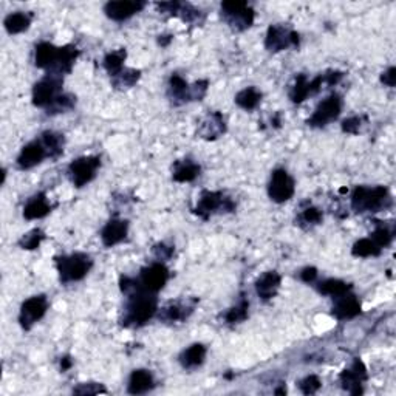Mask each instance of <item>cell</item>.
<instances>
[{
	"instance_id": "1",
	"label": "cell",
	"mask_w": 396,
	"mask_h": 396,
	"mask_svg": "<svg viewBox=\"0 0 396 396\" xmlns=\"http://www.w3.org/2000/svg\"><path fill=\"white\" fill-rule=\"evenodd\" d=\"M171 271L162 261H153V264L144 266L139 271L138 277L130 275H121L119 277V288L124 296L133 291H144L151 294H158L166 287Z\"/></svg>"
},
{
	"instance_id": "2",
	"label": "cell",
	"mask_w": 396,
	"mask_h": 396,
	"mask_svg": "<svg viewBox=\"0 0 396 396\" xmlns=\"http://www.w3.org/2000/svg\"><path fill=\"white\" fill-rule=\"evenodd\" d=\"M158 313L157 294L133 291L125 296V305L119 322L125 328H139L148 321L153 319Z\"/></svg>"
},
{
	"instance_id": "3",
	"label": "cell",
	"mask_w": 396,
	"mask_h": 396,
	"mask_svg": "<svg viewBox=\"0 0 396 396\" xmlns=\"http://www.w3.org/2000/svg\"><path fill=\"white\" fill-rule=\"evenodd\" d=\"M351 209L358 214H374L392 206L390 190L386 186H358L351 192Z\"/></svg>"
},
{
	"instance_id": "4",
	"label": "cell",
	"mask_w": 396,
	"mask_h": 396,
	"mask_svg": "<svg viewBox=\"0 0 396 396\" xmlns=\"http://www.w3.org/2000/svg\"><path fill=\"white\" fill-rule=\"evenodd\" d=\"M209 81L198 79L194 84H189L185 77L178 73H172L167 82V99L174 107H180L189 102H197L208 95Z\"/></svg>"
},
{
	"instance_id": "5",
	"label": "cell",
	"mask_w": 396,
	"mask_h": 396,
	"mask_svg": "<svg viewBox=\"0 0 396 396\" xmlns=\"http://www.w3.org/2000/svg\"><path fill=\"white\" fill-rule=\"evenodd\" d=\"M56 270L62 285H70L86 279L93 268V257L87 252H72L67 256L54 257Z\"/></svg>"
},
{
	"instance_id": "6",
	"label": "cell",
	"mask_w": 396,
	"mask_h": 396,
	"mask_svg": "<svg viewBox=\"0 0 396 396\" xmlns=\"http://www.w3.org/2000/svg\"><path fill=\"white\" fill-rule=\"evenodd\" d=\"M236 209L237 203L232 200V197L223 192V190L204 189L200 192L192 212L198 218H201L203 222H208L214 215L231 214Z\"/></svg>"
},
{
	"instance_id": "7",
	"label": "cell",
	"mask_w": 396,
	"mask_h": 396,
	"mask_svg": "<svg viewBox=\"0 0 396 396\" xmlns=\"http://www.w3.org/2000/svg\"><path fill=\"white\" fill-rule=\"evenodd\" d=\"M220 16L223 22L228 25L232 31L243 33L254 25L256 20V11L245 0H224L220 5Z\"/></svg>"
},
{
	"instance_id": "8",
	"label": "cell",
	"mask_w": 396,
	"mask_h": 396,
	"mask_svg": "<svg viewBox=\"0 0 396 396\" xmlns=\"http://www.w3.org/2000/svg\"><path fill=\"white\" fill-rule=\"evenodd\" d=\"M63 76L47 73L33 87V105L47 110L63 93Z\"/></svg>"
},
{
	"instance_id": "9",
	"label": "cell",
	"mask_w": 396,
	"mask_h": 396,
	"mask_svg": "<svg viewBox=\"0 0 396 396\" xmlns=\"http://www.w3.org/2000/svg\"><path fill=\"white\" fill-rule=\"evenodd\" d=\"M101 169V157L98 155H87V157H79L70 162L67 167V175L73 186L81 189L93 181Z\"/></svg>"
},
{
	"instance_id": "10",
	"label": "cell",
	"mask_w": 396,
	"mask_h": 396,
	"mask_svg": "<svg viewBox=\"0 0 396 396\" xmlns=\"http://www.w3.org/2000/svg\"><path fill=\"white\" fill-rule=\"evenodd\" d=\"M300 45L299 33L282 24L270 25L265 36V48L270 53H280L285 50H296Z\"/></svg>"
},
{
	"instance_id": "11",
	"label": "cell",
	"mask_w": 396,
	"mask_h": 396,
	"mask_svg": "<svg viewBox=\"0 0 396 396\" xmlns=\"http://www.w3.org/2000/svg\"><path fill=\"white\" fill-rule=\"evenodd\" d=\"M342 105L344 102L341 95L331 93L317 104L314 112L311 113V116L305 121L307 125L313 127V129H323V127H327L341 116Z\"/></svg>"
},
{
	"instance_id": "12",
	"label": "cell",
	"mask_w": 396,
	"mask_h": 396,
	"mask_svg": "<svg viewBox=\"0 0 396 396\" xmlns=\"http://www.w3.org/2000/svg\"><path fill=\"white\" fill-rule=\"evenodd\" d=\"M296 194V181L287 169L277 167L274 169L270 176V183H268V197L270 200L282 204L291 200Z\"/></svg>"
},
{
	"instance_id": "13",
	"label": "cell",
	"mask_w": 396,
	"mask_h": 396,
	"mask_svg": "<svg viewBox=\"0 0 396 396\" xmlns=\"http://www.w3.org/2000/svg\"><path fill=\"white\" fill-rule=\"evenodd\" d=\"M50 310V302L45 294H36L28 297L22 302L19 310V325L22 330L30 331L39 321L44 319L47 311Z\"/></svg>"
},
{
	"instance_id": "14",
	"label": "cell",
	"mask_w": 396,
	"mask_h": 396,
	"mask_svg": "<svg viewBox=\"0 0 396 396\" xmlns=\"http://www.w3.org/2000/svg\"><path fill=\"white\" fill-rule=\"evenodd\" d=\"M369 379V373H367L365 364L356 358L353 360L349 369H344L339 374V383L346 393L353 396H359L364 393V384Z\"/></svg>"
},
{
	"instance_id": "15",
	"label": "cell",
	"mask_w": 396,
	"mask_h": 396,
	"mask_svg": "<svg viewBox=\"0 0 396 396\" xmlns=\"http://www.w3.org/2000/svg\"><path fill=\"white\" fill-rule=\"evenodd\" d=\"M47 158H50L47 147L40 138H36L20 148L16 158V167L19 171H30V169L42 165Z\"/></svg>"
},
{
	"instance_id": "16",
	"label": "cell",
	"mask_w": 396,
	"mask_h": 396,
	"mask_svg": "<svg viewBox=\"0 0 396 396\" xmlns=\"http://www.w3.org/2000/svg\"><path fill=\"white\" fill-rule=\"evenodd\" d=\"M197 299H183V300H175L169 302L167 305L158 310V319L162 323H180L183 321H188L190 314L195 311L197 307Z\"/></svg>"
},
{
	"instance_id": "17",
	"label": "cell",
	"mask_w": 396,
	"mask_h": 396,
	"mask_svg": "<svg viewBox=\"0 0 396 396\" xmlns=\"http://www.w3.org/2000/svg\"><path fill=\"white\" fill-rule=\"evenodd\" d=\"M143 0H116L104 5V14L113 22H124L146 8Z\"/></svg>"
},
{
	"instance_id": "18",
	"label": "cell",
	"mask_w": 396,
	"mask_h": 396,
	"mask_svg": "<svg viewBox=\"0 0 396 396\" xmlns=\"http://www.w3.org/2000/svg\"><path fill=\"white\" fill-rule=\"evenodd\" d=\"M226 130H228V124H226V118L222 112L214 110L209 112L206 116H204L200 124H198L197 135L204 141H217L218 138H222Z\"/></svg>"
},
{
	"instance_id": "19",
	"label": "cell",
	"mask_w": 396,
	"mask_h": 396,
	"mask_svg": "<svg viewBox=\"0 0 396 396\" xmlns=\"http://www.w3.org/2000/svg\"><path fill=\"white\" fill-rule=\"evenodd\" d=\"M333 300L335 302L333 308H331V316H333L336 321H351L363 313V303H360L359 297L351 291L339 296Z\"/></svg>"
},
{
	"instance_id": "20",
	"label": "cell",
	"mask_w": 396,
	"mask_h": 396,
	"mask_svg": "<svg viewBox=\"0 0 396 396\" xmlns=\"http://www.w3.org/2000/svg\"><path fill=\"white\" fill-rule=\"evenodd\" d=\"M129 220H124V218L119 217H112L110 220L102 226L101 232H99V237H101L104 247H113L123 243L127 236H129Z\"/></svg>"
},
{
	"instance_id": "21",
	"label": "cell",
	"mask_w": 396,
	"mask_h": 396,
	"mask_svg": "<svg viewBox=\"0 0 396 396\" xmlns=\"http://www.w3.org/2000/svg\"><path fill=\"white\" fill-rule=\"evenodd\" d=\"M282 285V275L277 271H265L260 274L254 288H256V294L260 300L270 302L275 296L279 294V289Z\"/></svg>"
},
{
	"instance_id": "22",
	"label": "cell",
	"mask_w": 396,
	"mask_h": 396,
	"mask_svg": "<svg viewBox=\"0 0 396 396\" xmlns=\"http://www.w3.org/2000/svg\"><path fill=\"white\" fill-rule=\"evenodd\" d=\"M53 211V204L50 203L45 192H38L30 197L24 204L22 215L25 220H40V218L47 217L50 212Z\"/></svg>"
},
{
	"instance_id": "23",
	"label": "cell",
	"mask_w": 396,
	"mask_h": 396,
	"mask_svg": "<svg viewBox=\"0 0 396 396\" xmlns=\"http://www.w3.org/2000/svg\"><path fill=\"white\" fill-rule=\"evenodd\" d=\"M59 48L48 40H42L34 47V66L42 70H47V73L53 72L56 62L59 58Z\"/></svg>"
},
{
	"instance_id": "24",
	"label": "cell",
	"mask_w": 396,
	"mask_h": 396,
	"mask_svg": "<svg viewBox=\"0 0 396 396\" xmlns=\"http://www.w3.org/2000/svg\"><path fill=\"white\" fill-rule=\"evenodd\" d=\"M206 356H208L206 345L201 342H195L180 353L178 363L185 370L194 372L197 369H200V367L204 364Z\"/></svg>"
},
{
	"instance_id": "25",
	"label": "cell",
	"mask_w": 396,
	"mask_h": 396,
	"mask_svg": "<svg viewBox=\"0 0 396 396\" xmlns=\"http://www.w3.org/2000/svg\"><path fill=\"white\" fill-rule=\"evenodd\" d=\"M155 378L151 370L137 369L130 373L127 381V393L129 395H146L155 388Z\"/></svg>"
},
{
	"instance_id": "26",
	"label": "cell",
	"mask_w": 396,
	"mask_h": 396,
	"mask_svg": "<svg viewBox=\"0 0 396 396\" xmlns=\"http://www.w3.org/2000/svg\"><path fill=\"white\" fill-rule=\"evenodd\" d=\"M201 174V166L192 158L176 160L172 166V180L175 183H192Z\"/></svg>"
},
{
	"instance_id": "27",
	"label": "cell",
	"mask_w": 396,
	"mask_h": 396,
	"mask_svg": "<svg viewBox=\"0 0 396 396\" xmlns=\"http://www.w3.org/2000/svg\"><path fill=\"white\" fill-rule=\"evenodd\" d=\"M77 58H79V50H77L76 45L68 44V45L61 47L58 62H56V67H54L53 72H50V73H56V75H61V76L72 73V70L75 67Z\"/></svg>"
},
{
	"instance_id": "28",
	"label": "cell",
	"mask_w": 396,
	"mask_h": 396,
	"mask_svg": "<svg viewBox=\"0 0 396 396\" xmlns=\"http://www.w3.org/2000/svg\"><path fill=\"white\" fill-rule=\"evenodd\" d=\"M33 22V14L25 13V11H16L8 14L3 19V28L5 31L11 34V36H16V34L25 33L28 28L31 26Z\"/></svg>"
},
{
	"instance_id": "29",
	"label": "cell",
	"mask_w": 396,
	"mask_h": 396,
	"mask_svg": "<svg viewBox=\"0 0 396 396\" xmlns=\"http://www.w3.org/2000/svg\"><path fill=\"white\" fill-rule=\"evenodd\" d=\"M247 316H250V300L242 294L236 305H232L222 314V321L224 325L234 327V325L243 323L247 319Z\"/></svg>"
},
{
	"instance_id": "30",
	"label": "cell",
	"mask_w": 396,
	"mask_h": 396,
	"mask_svg": "<svg viewBox=\"0 0 396 396\" xmlns=\"http://www.w3.org/2000/svg\"><path fill=\"white\" fill-rule=\"evenodd\" d=\"M314 288L316 291L322 294V296H328L331 299H336V297L342 296L345 293H349L353 289V287L346 282L341 280V279H323V280H316L314 282Z\"/></svg>"
},
{
	"instance_id": "31",
	"label": "cell",
	"mask_w": 396,
	"mask_h": 396,
	"mask_svg": "<svg viewBox=\"0 0 396 396\" xmlns=\"http://www.w3.org/2000/svg\"><path fill=\"white\" fill-rule=\"evenodd\" d=\"M141 75H143V73H141V70H138V68L124 67L118 75L110 77V84H112V87L118 90V91L130 90L139 82Z\"/></svg>"
},
{
	"instance_id": "32",
	"label": "cell",
	"mask_w": 396,
	"mask_h": 396,
	"mask_svg": "<svg viewBox=\"0 0 396 396\" xmlns=\"http://www.w3.org/2000/svg\"><path fill=\"white\" fill-rule=\"evenodd\" d=\"M39 138L47 147L50 160H58L63 153V148H66V137H63L62 133L54 130H45L40 133Z\"/></svg>"
},
{
	"instance_id": "33",
	"label": "cell",
	"mask_w": 396,
	"mask_h": 396,
	"mask_svg": "<svg viewBox=\"0 0 396 396\" xmlns=\"http://www.w3.org/2000/svg\"><path fill=\"white\" fill-rule=\"evenodd\" d=\"M370 238L376 243L381 250H386V247L390 246L393 243L395 238V223L393 222H374V229L370 234Z\"/></svg>"
},
{
	"instance_id": "34",
	"label": "cell",
	"mask_w": 396,
	"mask_h": 396,
	"mask_svg": "<svg viewBox=\"0 0 396 396\" xmlns=\"http://www.w3.org/2000/svg\"><path fill=\"white\" fill-rule=\"evenodd\" d=\"M261 98H264V93H261L257 87L251 86V87L240 90L238 93L234 96V102L237 104V107H240L242 110L252 112L260 105Z\"/></svg>"
},
{
	"instance_id": "35",
	"label": "cell",
	"mask_w": 396,
	"mask_h": 396,
	"mask_svg": "<svg viewBox=\"0 0 396 396\" xmlns=\"http://www.w3.org/2000/svg\"><path fill=\"white\" fill-rule=\"evenodd\" d=\"M175 17H180L183 22L192 26H201L204 24V19H206V14L201 10H198L192 3L180 2Z\"/></svg>"
},
{
	"instance_id": "36",
	"label": "cell",
	"mask_w": 396,
	"mask_h": 396,
	"mask_svg": "<svg viewBox=\"0 0 396 396\" xmlns=\"http://www.w3.org/2000/svg\"><path fill=\"white\" fill-rule=\"evenodd\" d=\"M125 59H127V50L125 48L113 50V52H109L107 54L104 56L102 67H104L105 72L109 73V76L112 77V76L118 75L124 68Z\"/></svg>"
},
{
	"instance_id": "37",
	"label": "cell",
	"mask_w": 396,
	"mask_h": 396,
	"mask_svg": "<svg viewBox=\"0 0 396 396\" xmlns=\"http://www.w3.org/2000/svg\"><path fill=\"white\" fill-rule=\"evenodd\" d=\"M323 220V212L316 208V206H307L305 209H302L299 214L296 217V224L302 229H311L314 226L321 224Z\"/></svg>"
},
{
	"instance_id": "38",
	"label": "cell",
	"mask_w": 396,
	"mask_h": 396,
	"mask_svg": "<svg viewBox=\"0 0 396 396\" xmlns=\"http://www.w3.org/2000/svg\"><path fill=\"white\" fill-rule=\"evenodd\" d=\"M288 96L289 99H291L293 104H302L303 101H307V99L311 96L310 95V79L307 77V75H303V73L296 75Z\"/></svg>"
},
{
	"instance_id": "39",
	"label": "cell",
	"mask_w": 396,
	"mask_h": 396,
	"mask_svg": "<svg viewBox=\"0 0 396 396\" xmlns=\"http://www.w3.org/2000/svg\"><path fill=\"white\" fill-rule=\"evenodd\" d=\"M383 250L373 242L370 237L359 238L355 245L351 246V256L358 259H369V257H378L381 256Z\"/></svg>"
},
{
	"instance_id": "40",
	"label": "cell",
	"mask_w": 396,
	"mask_h": 396,
	"mask_svg": "<svg viewBox=\"0 0 396 396\" xmlns=\"http://www.w3.org/2000/svg\"><path fill=\"white\" fill-rule=\"evenodd\" d=\"M45 232L40 228H34L31 231H28L26 234H24L19 240V247L24 251H34L42 245V242L45 240Z\"/></svg>"
},
{
	"instance_id": "41",
	"label": "cell",
	"mask_w": 396,
	"mask_h": 396,
	"mask_svg": "<svg viewBox=\"0 0 396 396\" xmlns=\"http://www.w3.org/2000/svg\"><path fill=\"white\" fill-rule=\"evenodd\" d=\"M76 107V96L72 93H62L56 101L45 110L47 115H59L67 113Z\"/></svg>"
},
{
	"instance_id": "42",
	"label": "cell",
	"mask_w": 396,
	"mask_h": 396,
	"mask_svg": "<svg viewBox=\"0 0 396 396\" xmlns=\"http://www.w3.org/2000/svg\"><path fill=\"white\" fill-rule=\"evenodd\" d=\"M369 123V118L365 115H355L345 118L341 124V130L346 135H358V133L363 132L364 125Z\"/></svg>"
},
{
	"instance_id": "43",
	"label": "cell",
	"mask_w": 396,
	"mask_h": 396,
	"mask_svg": "<svg viewBox=\"0 0 396 396\" xmlns=\"http://www.w3.org/2000/svg\"><path fill=\"white\" fill-rule=\"evenodd\" d=\"M297 387H299L300 393L310 396L321 390L322 381L319 376H317V374H308V376L302 378L299 383H297Z\"/></svg>"
},
{
	"instance_id": "44",
	"label": "cell",
	"mask_w": 396,
	"mask_h": 396,
	"mask_svg": "<svg viewBox=\"0 0 396 396\" xmlns=\"http://www.w3.org/2000/svg\"><path fill=\"white\" fill-rule=\"evenodd\" d=\"M72 393L73 395H81V396H91V395L109 393V390L101 383H81V384H77L76 387H73Z\"/></svg>"
},
{
	"instance_id": "45",
	"label": "cell",
	"mask_w": 396,
	"mask_h": 396,
	"mask_svg": "<svg viewBox=\"0 0 396 396\" xmlns=\"http://www.w3.org/2000/svg\"><path fill=\"white\" fill-rule=\"evenodd\" d=\"M152 252H153L155 259H157V261H162V264H165V261L172 259L175 247L172 245H167L166 242H160L157 245H153Z\"/></svg>"
},
{
	"instance_id": "46",
	"label": "cell",
	"mask_w": 396,
	"mask_h": 396,
	"mask_svg": "<svg viewBox=\"0 0 396 396\" xmlns=\"http://www.w3.org/2000/svg\"><path fill=\"white\" fill-rule=\"evenodd\" d=\"M317 277H319V271H317L316 266H305L299 273V279L303 282V284H308V285H313L317 280Z\"/></svg>"
},
{
	"instance_id": "47",
	"label": "cell",
	"mask_w": 396,
	"mask_h": 396,
	"mask_svg": "<svg viewBox=\"0 0 396 396\" xmlns=\"http://www.w3.org/2000/svg\"><path fill=\"white\" fill-rule=\"evenodd\" d=\"M379 81H381V84H383V86L393 89L396 86V67H393V66L388 67L386 72L381 75Z\"/></svg>"
},
{
	"instance_id": "48",
	"label": "cell",
	"mask_w": 396,
	"mask_h": 396,
	"mask_svg": "<svg viewBox=\"0 0 396 396\" xmlns=\"http://www.w3.org/2000/svg\"><path fill=\"white\" fill-rule=\"evenodd\" d=\"M172 40H174L172 34H160V36H158V45L162 47V48H166V47L171 45Z\"/></svg>"
},
{
	"instance_id": "49",
	"label": "cell",
	"mask_w": 396,
	"mask_h": 396,
	"mask_svg": "<svg viewBox=\"0 0 396 396\" xmlns=\"http://www.w3.org/2000/svg\"><path fill=\"white\" fill-rule=\"evenodd\" d=\"M73 367V359L70 356L61 358V372H68Z\"/></svg>"
},
{
	"instance_id": "50",
	"label": "cell",
	"mask_w": 396,
	"mask_h": 396,
	"mask_svg": "<svg viewBox=\"0 0 396 396\" xmlns=\"http://www.w3.org/2000/svg\"><path fill=\"white\" fill-rule=\"evenodd\" d=\"M271 124H273V127H275V129H279L280 124H282V113L280 112L275 113V115L271 118Z\"/></svg>"
}]
</instances>
